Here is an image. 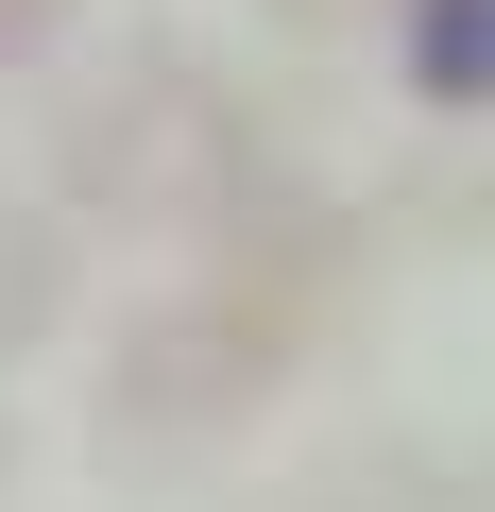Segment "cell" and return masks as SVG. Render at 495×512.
I'll return each mask as SVG.
<instances>
[{
	"label": "cell",
	"instance_id": "obj_1",
	"mask_svg": "<svg viewBox=\"0 0 495 512\" xmlns=\"http://www.w3.org/2000/svg\"><path fill=\"white\" fill-rule=\"evenodd\" d=\"M427 86H444V103L478 86V0H427Z\"/></svg>",
	"mask_w": 495,
	"mask_h": 512
}]
</instances>
